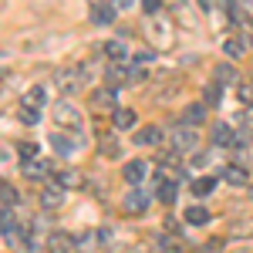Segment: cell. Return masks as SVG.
Wrapping results in <instances>:
<instances>
[{
    "mask_svg": "<svg viewBox=\"0 0 253 253\" xmlns=\"http://www.w3.org/2000/svg\"><path fill=\"white\" fill-rule=\"evenodd\" d=\"M186 223H193V226H206V223H210V210H203V206H189V210H186Z\"/></svg>",
    "mask_w": 253,
    "mask_h": 253,
    "instance_id": "cell-20",
    "label": "cell"
},
{
    "mask_svg": "<svg viewBox=\"0 0 253 253\" xmlns=\"http://www.w3.org/2000/svg\"><path fill=\"white\" fill-rule=\"evenodd\" d=\"M0 196H3V206H14L17 203V189L10 182H0Z\"/></svg>",
    "mask_w": 253,
    "mask_h": 253,
    "instance_id": "cell-31",
    "label": "cell"
},
{
    "mask_svg": "<svg viewBox=\"0 0 253 253\" xmlns=\"http://www.w3.org/2000/svg\"><path fill=\"white\" fill-rule=\"evenodd\" d=\"M236 95H240V101L253 105V84H240V88H236Z\"/></svg>",
    "mask_w": 253,
    "mask_h": 253,
    "instance_id": "cell-35",
    "label": "cell"
},
{
    "mask_svg": "<svg viewBox=\"0 0 253 253\" xmlns=\"http://www.w3.org/2000/svg\"><path fill=\"white\" fill-rule=\"evenodd\" d=\"M203 122H206V105H189L179 118V125H186V128H199Z\"/></svg>",
    "mask_w": 253,
    "mask_h": 253,
    "instance_id": "cell-8",
    "label": "cell"
},
{
    "mask_svg": "<svg viewBox=\"0 0 253 253\" xmlns=\"http://www.w3.org/2000/svg\"><path fill=\"white\" fill-rule=\"evenodd\" d=\"M226 233L230 236H250L253 233V219L250 216H236V219L226 223Z\"/></svg>",
    "mask_w": 253,
    "mask_h": 253,
    "instance_id": "cell-11",
    "label": "cell"
},
{
    "mask_svg": "<svg viewBox=\"0 0 253 253\" xmlns=\"http://www.w3.org/2000/svg\"><path fill=\"white\" fill-rule=\"evenodd\" d=\"M159 199H162L166 206H172L175 199H179V186L169 182V179H159Z\"/></svg>",
    "mask_w": 253,
    "mask_h": 253,
    "instance_id": "cell-16",
    "label": "cell"
},
{
    "mask_svg": "<svg viewBox=\"0 0 253 253\" xmlns=\"http://www.w3.org/2000/svg\"><path fill=\"white\" fill-rule=\"evenodd\" d=\"M243 51H247L243 38H226V41H223V54H226V58H240Z\"/></svg>",
    "mask_w": 253,
    "mask_h": 253,
    "instance_id": "cell-22",
    "label": "cell"
},
{
    "mask_svg": "<svg viewBox=\"0 0 253 253\" xmlns=\"http://www.w3.org/2000/svg\"><path fill=\"white\" fill-rule=\"evenodd\" d=\"M24 105H31V108H44V105H47V88H44V84H34V88H27V95H24Z\"/></svg>",
    "mask_w": 253,
    "mask_h": 253,
    "instance_id": "cell-13",
    "label": "cell"
},
{
    "mask_svg": "<svg viewBox=\"0 0 253 253\" xmlns=\"http://www.w3.org/2000/svg\"><path fill=\"white\" fill-rule=\"evenodd\" d=\"M101 156H105V159H115V156H118V142H115L112 135L101 138Z\"/></svg>",
    "mask_w": 253,
    "mask_h": 253,
    "instance_id": "cell-30",
    "label": "cell"
},
{
    "mask_svg": "<svg viewBox=\"0 0 253 253\" xmlns=\"http://www.w3.org/2000/svg\"><path fill=\"white\" fill-rule=\"evenodd\" d=\"M213 81H219V84H236V68L233 64H216Z\"/></svg>",
    "mask_w": 253,
    "mask_h": 253,
    "instance_id": "cell-17",
    "label": "cell"
},
{
    "mask_svg": "<svg viewBox=\"0 0 253 253\" xmlns=\"http://www.w3.org/2000/svg\"><path fill=\"white\" fill-rule=\"evenodd\" d=\"M47 169H51L47 162H34V159H27V162H24V175H27L31 182H41V175L47 172Z\"/></svg>",
    "mask_w": 253,
    "mask_h": 253,
    "instance_id": "cell-18",
    "label": "cell"
},
{
    "mask_svg": "<svg viewBox=\"0 0 253 253\" xmlns=\"http://www.w3.org/2000/svg\"><path fill=\"white\" fill-rule=\"evenodd\" d=\"M149 203H152V193H142V189H132V193L122 199V206H125L128 213H145Z\"/></svg>",
    "mask_w": 253,
    "mask_h": 253,
    "instance_id": "cell-5",
    "label": "cell"
},
{
    "mask_svg": "<svg viewBox=\"0 0 253 253\" xmlns=\"http://www.w3.org/2000/svg\"><path fill=\"white\" fill-rule=\"evenodd\" d=\"M17 149H20V159H24V162H27V159H34V156H38V145H34V142H20Z\"/></svg>",
    "mask_w": 253,
    "mask_h": 253,
    "instance_id": "cell-34",
    "label": "cell"
},
{
    "mask_svg": "<svg viewBox=\"0 0 253 253\" xmlns=\"http://www.w3.org/2000/svg\"><path fill=\"white\" fill-rule=\"evenodd\" d=\"M54 81H58V88L64 91V95H75L81 84H88V78H84V71H81V68H71V71H58V75H54Z\"/></svg>",
    "mask_w": 253,
    "mask_h": 253,
    "instance_id": "cell-2",
    "label": "cell"
},
{
    "mask_svg": "<svg viewBox=\"0 0 253 253\" xmlns=\"http://www.w3.org/2000/svg\"><path fill=\"white\" fill-rule=\"evenodd\" d=\"M152 58H156V54H152V51H142V54H138V64H152Z\"/></svg>",
    "mask_w": 253,
    "mask_h": 253,
    "instance_id": "cell-37",
    "label": "cell"
},
{
    "mask_svg": "<svg viewBox=\"0 0 253 253\" xmlns=\"http://www.w3.org/2000/svg\"><path fill=\"white\" fill-rule=\"evenodd\" d=\"M135 122H138V115L132 112V108H118V112H115V128H118V132H125V128H132Z\"/></svg>",
    "mask_w": 253,
    "mask_h": 253,
    "instance_id": "cell-19",
    "label": "cell"
},
{
    "mask_svg": "<svg viewBox=\"0 0 253 253\" xmlns=\"http://www.w3.org/2000/svg\"><path fill=\"white\" fill-rule=\"evenodd\" d=\"M250 138H253V132H250V128H236L233 145H236V149H243V145H250Z\"/></svg>",
    "mask_w": 253,
    "mask_h": 253,
    "instance_id": "cell-33",
    "label": "cell"
},
{
    "mask_svg": "<svg viewBox=\"0 0 253 253\" xmlns=\"http://www.w3.org/2000/svg\"><path fill=\"white\" fill-rule=\"evenodd\" d=\"M115 14H118V7L112 0H108V3L98 0V3H91V10H88V20H91L95 27H112V24H115Z\"/></svg>",
    "mask_w": 253,
    "mask_h": 253,
    "instance_id": "cell-1",
    "label": "cell"
},
{
    "mask_svg": "<svg viewBox=\"0 0 253 253\" xmlns=\"http://www.w3.org/2000/svg\"><path fill=\"white\" fill-rule=\"evenodd\" d=\"M78 247H95V236H78Z\"/></svg>",
    "mask_w": 253,
    "mask_h": 253,
    "instance_id": "cell-39",
    "label": "cell"
},
{
    "mask_svg": "<svg viewBox=\"0 0 253 253\" xmlns=\"http://www.w3.org/2000/svg\"><path fill=\"white\" fill-rule=\"evenodd\" d=\"M216 189V179L213 175H203V179H193V193L199 196V199H203V196H210Z\"/></svg>",
    "mask_w": 253,
    "mask_h": 253,
    "instance_id": "cell-23",
    "label": "cell"
},
{
    "mask_svg": "<svg viewBox=\"0 0 253 253\" xmlns=\"http://www.w3.org/2000/svg\"><path fill=\"white\" fill-rule=\"evenodd\" d=\"M20 122H24V125H41V108L24 105V108H20Z\"/></svg>",
    "mask_w": 253,
    "mask_h": 253,
    "instance_id": "cell-28",
    "label": "cell"
},
{
    "mask_svg": "<svg viewBox=\"0 0 253 253\" xmlns=\"http://www.w3.org/2000/svg\"><path fill=\"white\" fill-rule=\"evenodd\" d=\"M142 7H145V14H149V17H156L159 10H162V0H142Z\"/></svg>",
    "mask_w": 253,
    "mask_h": 253,
    "instance_id": "cell-36",
    "label": "cell"
},
{
    "mask_svg": "<svg viewBox=\"0 0 253 253\" xmlns=\"http://www.w3.org/2000/svg\"><path fill=\"white\" fill-rule=\"evenodd\" d=\"M105 81H108V88H118L122 81H128V68L122 71V68H108L105 71Z\"/></svg>",
    "mask_w": 253,
    "mask_h": 253,
    "instance_id": "cell-25",
    "label": "cell"
},
{
    "mask_svg": "<svg viewBox=\"0 0 253 253\" xmlns=\"http://www.w3.org/2000/svg\"><path fill=\"white\" fill-rule=\"evenodd\" d=\"M250 193H253V182H250Z\"/></svg>",
    "mask_w": 253,
    "mask_h": 253,
    "instance_id": "cell-40",
    "label": "cell"
},
{
    "mask_svg": "<svg viewBox=\"0 0 253 253\" xmlns=\"http://www.w3.org/2000/svg\"><path fill=\"white\" fill-rule=\"evenodd\" d=\"M112 3H115L118 10H128V7H132V3H135V0H112Z\"/></svg>",
    "mask_w": 253,
    "mask_h": 253,
    "instance_id": "cell-38",
    "label": "cell"
},
{
    "mask_svg": "<svg viewBox=\"0 0 253 253\" xmlns=\"http://www.w3.org/2000/svg\"><path fill=\"white\" fill-rule=\"evenodd\" d=\"M112 101H115V98H112V91H108V88H98L95 95H91V105H95V108H108Z\"/></svg>",
    "mask_w": 253,
    "mask_h": 253,
    "instance_id": "cell-27",
    "label": "cell"
},
{
    "mask_svg": "<svg viewBox=\"0 0 253 253\" xmlns=\"http://www.w3.org/2000/svg\"><path fill=\"white\" fill-rule=\"evenodd\" d=\"M223 179H226L230 186H247V182H250V172H247L243 166H226V169H223Z\"/></svg>",
    "mask_w": 253,
    "mask_h": 253,
    "instance_id": "cell-14",
    "label": "cell"
},
{
    "mask_svg": "<svg viewBox=\"0 0 253 253\" xmlns=\"http://www.w3.org/2000/svg\"><path fill=\"white\" fill-rule=\"evenodd\" d=\"M223 84H219V81H210V84H206V88H203V98H206V105H219V101H223Z\"/></svg>",
    "mask_w": 253,
    "mask_h": 253,
    "instance_id": "cell-24",
    "label": "cell"
},
{
    "mask_svg": "<svg viewBox=\"0 0 253 253\" xmlns=\"http://www.w3.org/2000/svg\"><path fill=\"white\" fill-rule=\"evenodd\" d=\"M145 175H149L145 162H125V166H122V179H125L128 186H138V182H142Z\"/></svg>",
    "mask_w": 253,
    "mask_h": 253,
    "instance_id": "cell-9",
    "label": "cell"
},
{
    "mask_svg": "<svg viewBox=\"0 0 253 253\" xmlns=\"http://www.w3.org/2000/svg\"><path fill=\"white\" fill-rule=\"evenodd\" d=\"M149 31L156 34V41H159V44H166V38H169V27H166V24H162L159 17H149Z\"/></svg>",
    "mask_w": 253,
    "mask_h": 253,
    "instance_id": "cell-26",
    "label": "cell"
},
{
    "mask_svg": "<svg viewBox=\"0 0 253 253\" xmlns=\"http://www.w3.org/2000/svg\"><path fill=\"white\" fill-rule=\"evenodd\" d=\"M233 138H236V128L226 125V122H219V125L213 128V142L216 145H233Z\"/></svg>",
    "mask_w": 253,
    "mask_h": 253,
    "instance_id": "cell-15",
    "label": "cell"
},
{
    "mask_svg": "<svg viewBox=\"0 0 253 253\" xmlns=\"http://www.w3.org/2000/svg\"><path fill=\"white\" fill-rule=\"evenodd\" d=\"M61 203H64L61 186H44V189H41V206H44V210H58Z\"/></svg>",
    "mask_w": 253,
    "mask_h": 253,
    "instance_id": "cell-10",
    "label": "cell"
},
{
    "mask_svg": "<svg viewBox=\"0 0 253 253\" xmlns=\"http://www.w3.org/2000/svg\"><path fill=\"white\" fill-rule=\"evenodd\" d=\"M199 7L206 14H216V10H230V0H199Z\"/></svg>",
    "mask_w": 253,
    "mask_h": 253,
    "instance_id": "cell-29",
    "label": "cell"
},
{
    "mask_svg": "<svg viewBox=\"0 0 253 253\" xmlns=\"http://www.w3.org/2000/svg\"><path fill=\"white\" fill-rule=\"evenodd\" d=\"M61 186H64V189H68V186H71V189L81 186V172H75V169H71V172H61Z\"/></svg>",
    "mask_w": 253,
    "mask_h": 253,
    "instance_id": "cell-32",
    "label": "cell"
},
{
    "mask_svg": "<svg viewBox=\"0 0 253 253\" xmlns=\"http://www.w3.org/2000/svg\"><path fill=\"white\" fill-rule=\"evenodd\" d=\"M105 54H108L112 61H125V58H128V44H122V41H108V44H105Z\"/></svg>",
    "mask_w": 253,
    "mask_h": 253,
    "instance_id": "cell-21",
    "label": "cell"
},
{
    "mask_svg": "<svg viewBox=\"0 0 253 253\" xmlns=\"http://www.w3.org/2000/svg\"><path fill=\"white\" fill-rule=\"evenodd\" d=\"M78 145H84V138H81V135L78 138H64L61 132H54V135H51V149H54L58 156H71Z\"/></svg>",
    "mask_w": 253,
    "mask_h": 253,
    "instance_id": "cell-6",
    "label": "cell"
},
{
    "mask_svg": "<svg viewBox=\"0 0 253 253\" xmlns=\"http://www.w3.org/2000/svg\"><path fill=\"white\" fill-rule=\"evenodd\" d=\"M54 122H58V125H68V128H75V132H78V128H81V112L71 105V101H58V105H54Z\"/></svg>",
    "mask_w": 253,
    "mask_h": 253,
    "instance_id": "cell-3",
    "label": "cell"
},
{
    "mask_svg": "<svg viewBox=\"0 0 253 253\" xmlns=\"http://www.w3.org/2000/svg\"><path fill=\"white\" fill-rule=\"evenodd\" d=\"M75 243H78L75 236H68V233H61V230H58V233L47 236V253H71Z\"/></svg>",
    "mask_w": 253,
    "mask_h": 253,
    "instance_id": "cell-7",
    "label": "cell"
},
{
    "mask_svg": "<svg viewBox=\"0 0 253 253\" xmlns=\"http://www.w3.org/2000/svg\"><path fill=\"white\" fill-rule=\"evenodd\" d=\"M172 152H196V132L193 128H186V125H179L172 132Z\"/></svg>",
    "mask_w": 253,
    "mask_h": 253,
    "instance_id": "cell-4",
    "label": "cell"
},
{
    "mask_svg": "<svg viewBox=\"0 0 253 253\" xmlns=\"http://www.w3.org/2000/svg\"><path fill=\"white\" fill-rule=\"evenodd\" d=\"M159 142H162V128L159 125H149V128L135 132V145H159Z\"/></svg>",
    "mask_w": 253,
    "mask_h": 253,
    "instance_id": "cell-12",
    "label": "cell"
}]
</instances>
